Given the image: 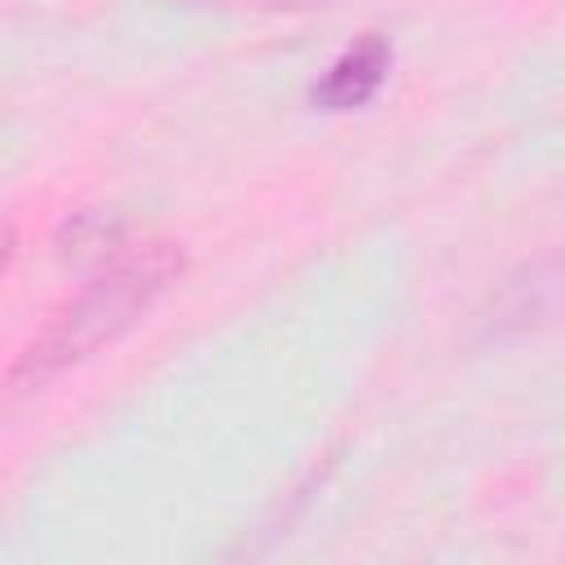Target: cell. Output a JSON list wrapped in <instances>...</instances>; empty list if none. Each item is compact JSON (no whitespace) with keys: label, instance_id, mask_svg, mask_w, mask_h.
Returning a JSON list of instances; mask_svg holds the SVG:
<instances>
[{"label":"cell","instance_id":"6da1fadb","mask_svg":"<svg viewBox=\"0 0 565 565\" xmlns=\"http://www.w3.org/2000/svg\"><path fill=\"white\" fill-rule=\"evenodd\" d=\"M181 252L172 243H150L119 265H110L102 278H93L13 362L9 384L13 388H35L53 380L57 371L84 362L102 344L119 340L177 278H181Z\"/></svg>","mask_w":565,"mask_h":565},{"label":"cell","instance_id":"277c9868","mask_svg":"<svg viewBox=\"0 0 565 565\" xmlns=\"http://www.w3.org/2000/svg\"><path fill=\"white\" fill-rule=\"evenodd\" d=\"M124 238V225L110 216V212H79L62 225V252L71 256H102V252H115Z\"/></svg>","mask_w":565,"mask_h":565},{"label":"cell","instance_id":"7a4b0ae2","mask_svg":"<svg viewBox=\"0 0 565 565\" xmlns=\"http://www.w3.org/2000/svg\"><path fill=\"white\" fill-rule=\"evenodd\" d=\"M556 318H565V252L525 260L516 274H508L481 309V331L486 340H508L539 331Z\"/></svg>","mask_w":565,"mask_h":565},{"label":"cell","instance_id":"3957f363","mask_svg":"<svg viewBox=\"0 0 565 565\" xmlns=\"http://www.w3.org/2000/svg\"><path fill=\"white\" fill-rule=\"evenodd\" d=\"M388 62H393V49L384 35H362L358 44H349L327 71L322 79L309 88V102L318 110H353V106H366L384 75H388Z\"/></svg>","mask_w":565,"mask_h":565}]
</instances>
